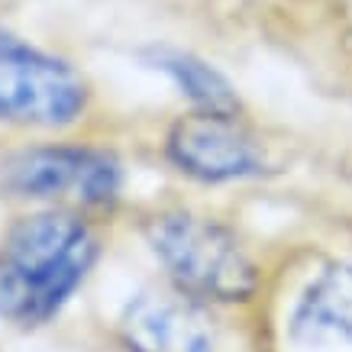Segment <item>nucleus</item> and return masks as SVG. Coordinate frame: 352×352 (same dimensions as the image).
<instances>
[{"instance_id":"nucleus-2","label":"nucleus","mask_w":352,"mask_h":352,"mask_svg":"<svg viewBox=\"0 0 352 352\" xmlns=\"http://www.w3.org/2000/svg\"><path fill=\"white\" fill-rule=\"evenodd\" d=\"M146 243L175 291L197 304H245L258 291V265L230 226L191 210H165L146 223Z\"/></svg>"},{"instance_id":"nucleus-5","label":"nucleus","mask_w":352,"mask_h":352,"mask_svg":"<svg viewBox=\"0 0 352 352\" xmlns=\"http://www.w3.org/2000/svg\"><path fill=\"white\" fill-rule=\"evenodd\" d=\"M165 155L178 171L204 184L243 182L265 171L262 146L233 113L194 110L178 117L165 136Z\"/></svg>"},{"instance_id":"nucleus-7","label":"nucleus","mask_w":352,"mask_h":352,"mask_svg":"<svg viewBox=\"0 0 352 352\" xmlns=\"http://www.w3.org/2000/svg\"><path fill=\"white\" fill-rule=\"evenodd\" d=\"M291 336L300 342H352V265L333 262L310 278L294 304Z\"/></svg>"},{"instance_id":"nucleus-8","label":"nucleus","mask_w":352,"mask_h":352,"mask_svg":"<svg viewBox=\"0 0 352 352\" xmlns=\"http://www.w3.org/2000/svg\"><path fill=\"white\" fill-rule=\"evenodd\" d=\"M152 65L168 81L182 91L194 104V110H207V113H239V94L236 87L226 81L214 65L191 52H178V49H159L152 52Z\"/></svg>"},{"instance_id":"nucleus-1","label":"nucleus","mask_w":352,"mask_h":352,"mask_svg":"<svg viewBox=\"0 0 352 352\" xmlns=\"http://www.w3.org/2000/svg\"><path fill=\"white\" fill-rule=\"evenodd\" d=\"M100 258V236L72 207L20 217L0 236V320L16 330L52 323Z\"/></svg>"},{"instance_id":"nucleus-6","label":"nucleus","mask_w":352,"mask_h":352,"mask_svg":"<svg viewBox=\"0 0 352 352\" xmlns=\"http://www.w3.org/2000/svg\"><path fill=\"white\" fill-rule=\"evenodd\" d=\"M126 352H214V330L182 291H139L117 323Z\"/></svg>"},{"instance_id":"nucleus-3","label":"nucleus","mask_w":352,"mask_h":352,"mask_svg":"<svg viewBox=\"0 0 352 352\" xmlns=\"http://www.w3.org/2000/svg\"><path fill=\"white\" fill-rule=\"evenodd\" d=\"M0 191L72 210H107L123 191V165L94 146H30L0 165Z\"/></svg>"},{"instance_id":"nucleus-4","label":"nucleus","mask_w":352,"mask_h":352,"mask_svg":"<svg viewBox=\"0 0 352 352\" xmlns=\"http://www.w3.org/2000/svg\"><path fill=\"white\" fill-rule=\"evenodd\" d=\"M91 87L72 65L0 26V123L62 129L81 120Z\"/></svg>"}]
</instances>
